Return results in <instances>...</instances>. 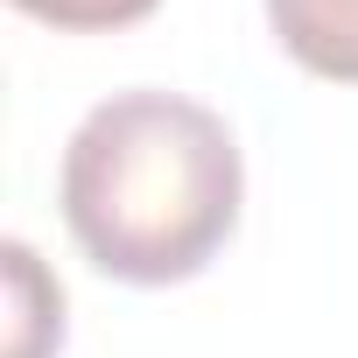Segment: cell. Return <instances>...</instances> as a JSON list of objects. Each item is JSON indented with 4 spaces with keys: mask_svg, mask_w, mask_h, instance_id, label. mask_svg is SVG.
Masks as SVG:
<instances>
[{
    "mask_svg": "<svg viewBox=\"0 0 358 358\" xmlns=\"http://www.w3.org/2000/svg\"><path fill=\"white\" fill-rule=\"evenodd\" d=\"M281 50L330 85H358V0H267Z\"/></svg>",
    "mask_w": 358,
    "mask_h": 358,
    "instance_id": "7a4b0ae2",
    "label": "cell"
},
{
    "mask_svg": "<svg viewBox=\"0 0 358 358\" xmlns=\"http://www.w3.org/2000/svg\"><path fill=\"white\" fill-rule=\"evenodd\" d=\"M246 197V162L232 127L183 92H113L99 99L57 169V204L78 253L134 288L204 274Z\"/></svg>",
    "mask_w": 358,
    "mask_h": 358,
    "instance_id": "6da1fadb",
    "label": "cell"
},
{
    "mask_svg": "<svg viewBox=\"0 0 358 358\" xmlns=\"http://www.w3.org/2000/svg\"><path fill=\"white\" fill-rule=\"evenodd\" d=\"M0 260H8V358H50V344H64V288L43 274L29 239H8Z\"/></svg>",
    "mask_w": 358,
    "mask_h": 358,
    "instance_id": "3957f363",
    "label": "cell"
},
{
    "mask_svg": "<svg viewBox=\"0 0 358 358\" xmlns=\"http://www.w3.org/2000/svg\"><path fill=\"white\" fill-rule=\"evenodd\" d=\"M22 15L50 22V29H71V36H99V29H127V22H148L162 0H15Z\"/></svg>",
    "mask_w": 358,
    "mask_h": 358,
    "instance_id": "277c9868",
    "label": "cell"
}]
</instances>
